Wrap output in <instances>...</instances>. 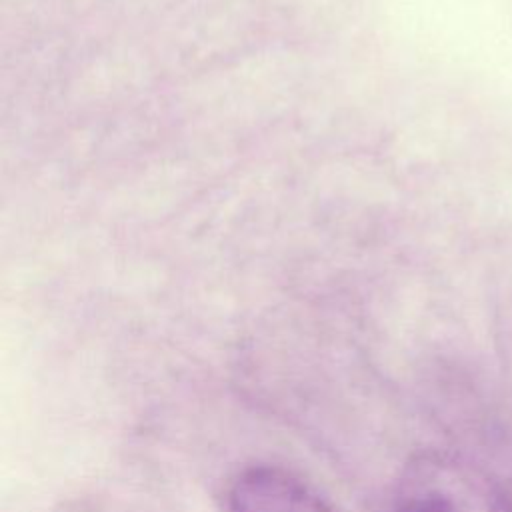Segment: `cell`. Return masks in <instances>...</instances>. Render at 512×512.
<instances>
[{"instance_id":"obj_1","label":"cell","mask_w":512,"mask_h":512,"mask_svg":"<svg viewBox=\"0 0 512 512\" xmlns=\"http://www.w3.org/2000/svg\"><path fill=\"white\" fill-rule=\"evenodd\" d=\"M226 512H338L294 472L256 464L240 470L224 494Z\"/></svg>"},{"instance_id":"obj_2","label":"cell","mask_w":512,"mask_h":512,"mask_svg":"<svg viewBox=\"0 0 512 512\" xmlns=\"http://www.w3.org/2000/svg\"><path fill=\"white\" fill-rule=\"evenodd\" d=\"M384 512H464L456 494L430 466L412 468L396 486Z\"/></svg>"}]
</instances>
